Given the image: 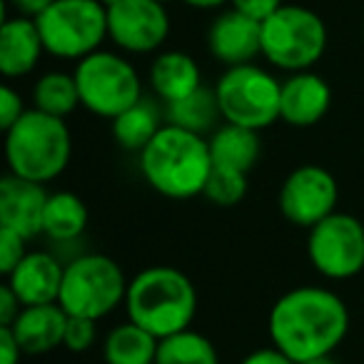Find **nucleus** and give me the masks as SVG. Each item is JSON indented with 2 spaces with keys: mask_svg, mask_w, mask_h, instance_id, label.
Masks as SVG:
<instances>
[{
  "mask_svg": "<svg viewBox=\"0 0 364 364\" xmlns=\"http://www.w3.org/2000/svg\"><path fill=\"white\" fill-rule=\"evenodd\" d=\"M48 195L50 193H46V185L8 172L0 180V228L16 230L26 240L43 235Z\"/></svg>",
  "mask_w": 364,
  "mask_h": 364,
  "instance_id": "obj_15",
  "label": "nucleus"
},
{
  "mask_svg": "<svg viewBox=\"0 0 364 364\" xmlns=\"http://www.w3.org/2000/svg\"><path fill=\"white\" fill-rule=\"evenodd\" d=\"M245 195H247V172L213 165V172L205 182V200H210L218 208H235L242 203Z\"/></svg>",
  "mask_w": 364,
  "mask_h": 364,
  "instance_id": "obj_27",
  "label": "nucleus"
},
{
  "mask_svg": "<svg viewBox=\"0 0 364 364\" xmlns=\"http://www.w3.org/2000/svg\"><path fill=\"white\" fill-rule=\"evenodd\" d=\"M28 240L21 232L8 228H0V272L6 277L18 262L28 255Z\"/></svg>",
  "mask_w": 364,
  "mask_h": 364,
  "instance_id": "obj_29",
  "label": "nucleus"
},
{
  "mask_svg": "<svg viewBox=\"0 0 364 364\" xmlns=\"http://www.w3.org/2000/svg\"><path fill=\"white\" fill-rule=\"evenodd\" d=\"M33 107L55 117H68L75 107H80L75 75L53 70L46 73L33 85Z\"/></svg>",
  "mask_w": 364,
  "mask_h": 364,
  "instance_id": "obj_25",
  "label": "nucleus"
},
{
  "mask_svg": "<svg viewBox=\"0 0 364 364\" xmlns=\"http://www.w3.org/2000/svg\"><path fill=\"white\" fill-rule=\"evenodd\" d=\"M203 85L200 65L193 55L182 50H165L150 65V87L162 102H175L188 97Z\"/></svg>",
  "mask_w": 364,
  "mask_h": 364,
  "instance_id": "obj_19",
  "label": "nucleus"
},
{
  "mask_svg": "<svg viewBox=\"0 0 364 364\" xmlns=\"http://www.w3.org/2000/svg\"><path fill=\"white\" fill-rule=\"evenodd\" d=\"M327 50V26L314 11L282 6L262 23V55L284 73H302L317 65Z\"/></svg>",
  "mask_w": 364,
  "mask_h": 364,
  "instance_id": "obj_6",
  "label": "nucleus"
},
{
  "mask_svg": "<svg viewBox=\"0 0 364 364\" xmlns=\"http://www.w3.org/2000/svg\"><path fill=\"white\" fill-rule=\"evenodd\" d=\"M215 92H218L220 112H223L225 122L252 127L259 132L279 120L282 82L255 63L228 68L220 75Z\"/></svg>",
  "mask_w": 364,
  "mask_h": 364,
  "instance_id": "obj_9",
  "label": "nucleus"
},
{
  "mask_svg": "<svg viewBox=\"0 0 364 364\" xmlns=\"http://www.w3.org/2000/svg\"><path fill=\"white\" fill-rule=\"evenodd\" d=\"M127 284L130 279L112 257L100 252H82L65 262L58 304L70 317H87L100 322L120 304H125Z\"/></svg>",
  "mask_w": 364,
  "mask_h": 364,
  "instance_id": "obj_5",
  "label": "nucleus"
},
{
  "mask_svg": "<svg viewBox=\"0 0 364 364\" xmlns=\"http://www.w3.org/2000/svg\"><path fill=\"white\" fill-rule=\"evenodd\" d=\"M23 347L11 327H0V364H18L23 357Z\"/></svg>",
  "mask_w": 364,
  "mask_h": 364,
  "instance_id": "obj_33",
  "label": "nucleus"
},
{
  "mask_svg": "<svg viewBox=\"0 0 364 364\" xmlns=\"http://www.w3.org/2000/svg\"><path fill=\"white\" fill-rule=\"evenodd\" d=\"M190 8H203V11H213V8H223L230 0H182Z\"/></svg>",
  "mask_w": 364,
  "mask_h": 364,
  "instance_id": "obj_36",
  "label": "nucleus"
},
{
  "mask_svg": "<svg viewBox=\"0 0 364 364\" xmlns=\"http://www.w3.org/2000/svg\"><path fill=\"white\" fill-rule=\"evenodd\" d=\"M210 142V155H213V165L220 167H232L240 172H250L259 160L262 152V142H259V132L252 127L235 125V122H223L218 125L208 137Z\"/></svg>",
  "mask_w": 364,
  "mask_h": 364,
  "instance_id": "obj_20",
  "label": "nucleus"
},
{
  "mask_svg": "<svg viewBox=\"0 0 364 364\" xmlns=\"http://www.w3.org/2000/svg\"><path fill=\"white\" fill-rule=\"evenodd\" d=\"M279 213L287 223L294 228H314L337 213L339 203V185L334 175L327 167L319 165H302L294 167L284 177L282 188H279Z\"/></svg>",
  "mask_w": 364,
  "mask_h": 364,
  "instance_id": "obj_11",
  "label": "nucleus"
},
{
  "mask_svg": "<svg viewBox=\"0 0 364 364\" xmlns=\"http://www.w3.org/2000/svg\"><path fill=\"white\" fill-rule=\"evenodd\" d=\"M170 36V16L160 0H117L107 8V38L132 55L155 53Z\"/></svg>",
  "mask_w": 364,
  "mask_h": 364,
  "instance_id": "obj_12",
  "label": "nucleus"
},
{
  "mask_svg": "<svg viewBox=\"0 0 364 364\" xmlns=\"http://www.w3.org/2000/svg\"><path fill=\"white\" fill-rule=\"evenodd\" d=\"M160 3H165V6H167V3H170V0H160Z\"/></svg>",
  "mask_w": 364,
  "mask_h": 364,
  "instance_id": "obj_38",
  "label": "nucleus"
},
{
  "mask_svg": "<svg viewBox=\"0 0 364 364\" xmlns=\"http://www.w3.org/2000/svg\"><path fill=\"white\" fill-rule=\"evenodd\" d=\"M160 339L135 322H122L107 332L102 342L105 364H155Z\"/></svg>",
  "mask_w": 364,
  "mask_h": 364,
  "instance_id": "obj_22",
  "label": "nucleus"
},
{
  "mask_svg": "<svg viewBox=\"0 0 364 364\" xmlns=\"http://www.w3.org/2000/svg\"><path fill=\"white\" fill-rule=\"evenodd\" d=\"M332 87L312 70L289 73L279 92V120L292 127H312L329 112Z\"/></svg>",
  "mask_w": 364,
  "mask_h": 364,
  "instance_id": "obj_16",
  "label": "nucleus"
},
{
  "mask_svg": "<svg viewBox=\"0 0 364 364\" xmlns=\"http://www.w3.org/2000/svg\"><path fill=\"white\" fill-rule=\"evenodd\" d=\"M23 307L26 304L21 302V297L6 282L0 284V327H11L18 319V314L23 312Z\"/></svg>",
  "mask_w": 364,
  "mask_h": 364,
  "instance_id": "obj_32",
  "label": "nucleus"
},
{
  "mask_svg": "<svg viewBox=\"0 0 364 364\" xmlns=\"http://www.w3.org/2000/svg\"><path fill=\"white\" fill-rule=\"evenodd\" d=\"M307 257L324 279L344 282L357 277L364 269V225L354 215L332 213L309 228Z\"/></svg>",
  "mask_w": 364,
  "mask_h": 364,
  "instance_id": "obj_10",
  "label": "nucleus"
},
{
  "mask_svg": "<svg viewBox=\"0 0 364 364\" xmlns=\"http://www.w3.org/2000/svg\"><path fill=\"white\" fill-rule=\"evenodd\" d=\"M165 122L177 127H185V130L200 132V135H208L218 127L220 117V102H218V92L215 87H205L200 85L195 92H190L188 97L175 102H167L165 105Z\"/></svg>",
  "mask_w": 364,
  "mask_h": 364,
  "instance_id": "obj_24",
  "label": "nucleus"
},
{
  "mask_svg": "<svg viewBox=\"0 0 364 364\" xmlns=\"http://www.w3.org/2000/svg\"><path fill=\"white\" fill-rule=\"evenodd\" d=\"M127 319L157 339L190 329L198 314V289L185 272L170 264H152L130 279L125 294Z\"/></svg>",
  "mask_w": 364,
  "mask_h": 364,
  "instance_id": "obj_3",
  "label": "nucleus"
},
{
  "mask_svg": "<svg viewBox=\"0 0 364 364\" xmlns=\"http://www.w3.org/2000/svg\"><path fill=\"white\" fill-rule=\"evenodd\" d=\"M8 3H11V8L18 16L33 18V21H36V18H41L55 0H8Z\"/></svg>",
  "mask_w": 364,
  "mask_h": 364,
  "instance_id": "obj_35",
  "label": "nucleus"
},
{
  "mask_svg": "<svg viewBox=\"0 0 364 364\" xmlns=\"http://www.w3.org/2000/svg\"><path fill=\"white\" fill-rule=\"evenodd\" d=\"M65 262L50 250H28V255L6 274V284L21 297L26 307L31 304L58 302L60 297Z\"/></svg>",
  "mask_w": 364,
  "mask_h": 364,
  "instance_id": "obj_14",
  "label": "nucleus"
},
{
  "mask_svg": "<svg viewBox=\"0 0 364 364\" xmlns=\"http://www.w3.org/2000/svg\"><path fill=\"white\" fill-rule=\"evenodd\" d=\"M208 48L210 55L228 68L255 63V58L262 55V23L230 8L210 26Z\"/></svg>",
  "mask_w": 364,
  "mask_h": 364,
  "instance_id": "obj_13",
  "label": "nucleus"
},
{
  "mask_svg": "<svg viewBox=\"0 0 364 364\" xmlns=\"http://www.w3.org/2000/svg\"><path fill=\"white\" fill-rule=\"evenodd\" d=\"M26 110H28L26 102H23L21 92H18L16 87H11V85L0 87V127H3V132L16 125V122L26 115Z\"/></svg>",
  "mask_w": 364,
  "mask_h": 364,
  "instance_id": "obj_30",
  "label": "nucleus"
},
{
  "mask_svg": "<svg viewBox=\"0 0 364 364\" xmlns=\"http://www.w3.org/2000/svg\"><path fill=\"white\" fill-rule=\"evenodd\" d=\"M240 364H297V362L292 357H287L284 352H279L277 347H262L250 352Z\"/></svg>",
  "mask_w": 364,
  "mask_h": 364,
  "instance_id": "obj_34",
  "label": "nucleus"
},
{
  "mask_svg": "<svg viewBox=\"0 0 364 364\" xmlns=\"http://www.w3.org/2000/svg\"><path fill=\"white\" fill-rule=\"evenodd\" d=\"M87 230V208L75 193H50L43 215V235L50 242H77Z\"/></svg>",
  "mask_w": 364,
  "mask_h": 364,
  "instance_id": "obj_21",
  "label": "nucleus"
},
{
  "mask_svg": "<svg viewBox=\"0 0 364 364\" xmlns=\"http://www.w3.org/2000/svg\"><path fill=\"white\" fill-rule=\"evenodd\" d=\"M137 160L142 180L167 200L200 198L213 172L208 137L170 122L160 127Z\"/></svg>",
  "mask_w": 364,
  "mask_h": 364,
  "instance_id": "obj_2",
  "label": "nucleus"
},
{
  "mask_svg": "<svg viewBox=\"0 0 364 364\" xmlns=\"http://www.w3.org/2000/svg\"><path fill=\"white\" fill-rule=\"evenodd\" d=\"M230 6H232L235 11L245 13L247 18H252V21L264 23L274 11H279L284 3L282 0H230Z\"/></svg>",
  "mask_w": 364,
  "mask_h": 364,
  "instance_id": "obj_31",
  "label": "nucleus"
},
{
  "mask_svg": "<svg viewBox=\"0 0 364 364\" xmlns=\"http://www.w3.org/2000/svg\"><path fill=\"white\" fill-rule=\"evenodd\" d=\"M162 117L165 115H160L155 102L142 97L140 102H135V105L127 107L125 112H120L115 120H110L112 122V127H110L112 140H115L125 152L140 155V152L150 145L152 137L160 132V127L165 125Z\"/></svg>",
  "mask_w": 364,
  "mask_h": 364,
  "instance_id": "obj_23",
  "label": "nucleus"
},
{
  "mask_svg": "<svg viewBox=\"0 0 364 364\" xmlns=\"http://www.w3.org/2000/svg\"><path fill=\"white\" fill-rule=\"evenodd\" d=\"M95 342H97V319L70 317V314H68V327H65L63 347H65L68 352L82 354L90 347H95Z\"/></svg>",
  "mask_w": 364,
  "mask_h": 364,
  "instance_id": "obj_28",
  "label": "nucleus"
},
{
  "mask_svg": "<svg viewBox=\"0 0 364 364\" xmlns=\"http://www.w3.org/2000/svg\"><path fill=\"white\" fill-rule=\"evenodd\" d=\"M36 23L46 53L63 60L92 55L107 38V8L100 0H55Z\"/></svg>",
  "mask_w": 364,
  "mask_h": 364,
  "instance_id": "obj_8",
  "label": "nucleus"
},
{
  "mask_svg": "<svg viewBox=\"0 0 364 364\" xmlns=\"http://www.w3.org/2000/svg\"><path fill=\"white\" fill-rule=\"evenodd\" d=\"M73 75L80 92V105L105 120H115L120 112L142 100V82L135 65L117 53L95 50L77 60Z\"/></svg>",
  "mask_w": 364,
  "mask_h": 364,
  "instance_id": "obj_7",
  "label": "nucleus"
},
{
  "mask_svg": "<svg viewBox=\"0 0 364 364\" xmlns=\"http://www.w3.org/2000/svg\"><path fill=\"white\" fill-rule=\"evenodd\" d=\"M362 31H364V26H362Z\"/></svg>",
  "mask_w": 364,
  "mask_h": 364,
  "instance_id": "obj_39",
  "label": "nucleus"
},
{
  "mask_svg": "<svg viewBox=\"0 0 364 364\" xmlns=\"http://www.w3.org/2000/svg\"><path fill=\"white\" fill-rule=\"evenodd\" d=\"M3 145L8 172L41 185L58 180L73 157V137L65 117L48 115L38 107H28L26 115L8 127Z\"/></svg>",
  "mask_w": 364,
  "mask_h": 364,
  "instance_id": "obj_4",
  "label": "nucleus"
},
{
  "mask_svg": "<svg viewBox=\"0 0 364 364\" xmlns=\"http://www.w3.org/2000/svg\"><path fill=\"white\" fill-rule=\"evenodd\" d=\"M155 364H220L218 347L193 327L160 339Z\"/></svg>",
  "mask_w": 364,
  "mask_h": 364,
  "instance_id": "obj_26",
  "label": "nucleus"
},
{
  "mask_svg": "<svg viewBox=\"0 0 364 364\" xmlns=\"http://www.w3.org/2000/svg\"><path fill=\"white\" fill-rule=\"evenodd\" d=\"M267 332L272 347L297 364L332 357L349 332V309L332 289L302 284L272 304Z\"/></svg>",
  "mask_w": 364,
  "mask_h": 364,
  "instance_id": "obj_1",
  "label": "nucleus"
},
{
  "mask_svg": "<svg viewBox=\"0 0 364 364\" xmlns=\"http://www.w3.org/2000/svg\"><path fill=\"white\" fill-rule=\"evenodd\" d=\"M65 327L68 312L58 302L23 307L18 319L11 324L26 354H48L60 347L65 339Z\"/></svg>",
  "mask_w": 364,
  "mask_h": 364,
  "instance_id": "obj_18",
  "label": "nucleus"
},
{
  "mask_svg": "<svg viewBox=\"0 0 364 364\" xmlns=\"http://www.w3.org/2000/svg\"><path fill=\"white\" fill-rule=\"evenodd\" d=\"M302 364H337L332 357H319V359H312V362H302Z\"/></svg>",
  "mask_w": 364,
  "mask_h": 364,
  "instance_id": "obj_37",
  "label": "nucleus"
},
{
  "mask_svg": "<svg viewBox=\"0 0 364 364\" xmlns=\"http://www.w3.org/2000/svg\"><path fill=\"white\" fill-rule=\"evenodd\" d=\"M46 53L41 31L33 18H3L0 26V73L6 77H26Z\"/></svg>",
  "mask_w": 364,
  "mask_h": 364,
  "instance_id": "obj_17",
  "label": "nucleus"
}]
</instances>
